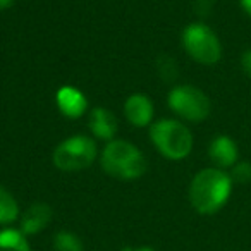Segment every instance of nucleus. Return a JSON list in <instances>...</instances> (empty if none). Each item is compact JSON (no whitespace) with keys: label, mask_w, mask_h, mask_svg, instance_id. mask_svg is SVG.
Returning <instances> with one entry per match:
<instances>
[{"label":"nucleus","mask_w":251,"mask_h":251,"mask_svg":"<svg viewBox=\"0 0 251 251\" xmlns=\"http://www.w3.org/2000/svg\"><path fill=\"white\" fill-rule=\"evenodd\" d=\"M232 191V179L226 171L208 167L200 171L189 184V201L201 215L217 213Z\"/></svg>","instance_id":"f257e3e1"},{"label":"nucleus","mask_w":251,"mask_h":251,"mask_svg":"<svg viewBox=\"0 0 251 251\" xmlns=\"http://www.w3.org/2000/svg\"><path fill=\"white\" fill-rule=\"evenodd\" d=\"M101 169L119 181H134L147 172V158L136 145L124 140H112L101 151Z\"/></svg>","instance_id":"f03ea898"},{"label":"nucleus","mask_w":251,"mask_h":251,"mask_svg":"<svg viewBox=\"0 0 251 251\" xmlns=\"http://www.w3.org/2000/svg\"><path fill=\"white\" fill-rule=\"evenodd\" d=\"M153 147L169 160H182L193 150V134L176 119H160L150 126Z\"/></svg>","instance_id":"7ed1b4c3"},{"label":"nucleus","mask_w":251,"mask_h":251,"mask_svg":"<svg viewBox=\"0 0 251 251\" xmlns=\"http://www.w3.org/2000/svg\"><path fill=\"white\" fill-rule=\"evenodd\" d=\"M97 143L93 138L84 136V134H74L57 145L52 160L53 165L60 171L77 172L90 167L97 158Z\"/></svg>","instance_id":"20e7f679"},{"label":"nucleus","mask_w":251,"mask_h":251,"mask_svg":"<svg viewBox=\"0 0 251 251\" xmlns=\"http://www.w3.org/2000/svg\"><path fill=\"white\" fill-rule=\"evenodd\" d=\"M182 47L193 60L203 66H213L222 57L220 40L203 23H193L182 31Z\"/></svg>","instance_id":"39448f33"},{"label":"nucleus","mask_w":251,"mask_h":251,"mask_svg":"<svg viewBox=\"0 0 251 251\" xmlns=\"http://www.w3.org/2000/svg\"><path fill=\"white\" fill-rule=\"evenodd\" d=\"M167 103L176 115L189 122H201L212 112V101L200 88L191 84H179L172 88Z\"/></svg>","instance_id":"423d86ee"},{"label":"nucleus","mask_w":251,"mask_h":251,"mask_svg":"<svg viewBox=\"0 0 251 251\" xmlns=\"http://www.w3.org/2000/svg\"><path fill=\"white\" fill-rule=\"evenodd\" d=\"M124 115L134 127H147L153 121V101L145 93L131 95L124 103Z\"/></svg>","instance_id":"0eeeda50"},{"label":"nucleus","mask_w":251,"mask_h":251,"mask_svg":"<svg viewBox=\"0 0 251 251\" xmlns=\"http://www.w3.org/2000/svg\"><path fill=\"white\" fill-rule=\"evenodd\" d=\"M208 157L217 169H229L239 162V151H237V145L232 138L226 136V134H219L213 138L212 143L208 147Z\"/></svg>","instance_id":"6e6552de"},{"label":"nucleus","mask_w":251,"mask_h":251,"mask_svg":"<svg viewBox=\"0 0 251 251\" xmlns=\"http://www.w3.org/2000/svg\"><path fill=\"white\" fill-rule=\"evenodd\" d=\"M55 103L60 114L69 119H77L84 115L88 108V100L81 90L74 86H62L55 93Z\"/></svg>","instance_id":"1a4fd4ad"},{"label":"nucleus","mask_w":251,"mask_h":251,"mask_svg":"<svg viewBox=\"0 0 251 251\" xmlns=\"http://www.w3.org/2000/svg\"><path fill=\"white\" fill-rule=\"evenodd\" d=\"M117 117L105 107H95L90 112L88 127H90L91 134L98 140L112 141L117 134Z\"/></svg>","instance_id":"9d476101"},{"label":"nucleus","mask_w":251,"mask_h":251,"mask_svg":"<svg viewBox=\"0 0 251 251\" xmlns=\"http://www.w3.org/2000/svg\"><path fill=\"white\" fill-rule=\"evenodd\" d=\"M52 208L47 203H33L26 208V212L21 215V232L25 236H33L43 230L52 220Z\"/></svg>","instance_id":"9b49d317"},{"label":"nucleus","mask_w":251,"mask_h":251,"mask_svg":"<svg viewBox=\"0 0 251 251\" xmlns=\"http://www.w3.org/2000/svg\"><path fill=\"white\" fill-rule=\"evenodd\" d=\"M19 219V205L12 193L0 186V226H9Z\"/></svg>","instance_id":"f8f14e48"},{"label":"nucleus","mask_w":251,"mask_h":251,"mask_svg":"<svg viewBox=\"0 0 251 251\" xmlns=\"http://www.w3.org/2000/svg\"><path fill=\"white\" fill-rule=\"evenodd\" d=\"M0 251H31L26 236L18 229L0 230Z\"/></svg>","instance_id":"ddd939ff"},{"label":"nucleus","mask_w":251,"mask_h":251,"mask_svg":"<svg viewBox=\"0 0 251 251\" xmlns=\"http://www.w3.org/2000/svg\"><path fill=\"white\" fill-rule=\"evenodd\" d=\"M53 250L55 251H83V243L74 232L59 230L53 237Z\"/></svg>","instance_id":"4468645a"},{"label":"nucleus","mask_w":251,"mask_h":251,"mask_svg":"<svg viewBox=\"0 0 251 251\" xmlns=\"http://www.w3.org/2000/svg\"><path fill=\"white\" fill-rule=\"evenodd\" d=\"M157 69H158V76L165 81V83H171L177 77L179 69H177V64L174 62V59L167 55H162L157 62Z\"/></svg>","instance_id":"2eb2a0df"},{"label":"nucleus","mask_w":251,"mask_h":251,"mask_svg":"<svg viewBox=\"0 0 251 251\" xmlns=\"http://www.w3.org/2000/svg\"><path fill=\"white\" fill-rule=\"evenodd\" d=\"M232 171H230V179H232V182H239V184H248V182H251V164L246 160H241L237 162L234 167H230Z\"/></svg>","instance_id":"dca6fc26"},{"label":"nucleus","mask_w":251,"mask_h":251,"mask_svg":"<svg viewBox=\"0 0 251 251\" xmlns=\"http://www.w3.org/2000/svg\"><path fill=\"white\" fill-rule=\"evenodd\" d=\"M213 0H195L193 2V7H195L196 14L198 16H208L212 11Z\"/></svg>","instance_id":"f3484780"},{"label":"nucleus","mask_w":251,"mask_h":251,"mask_svg":"<svg viewBox=\"0 0 251 251\" xmlns=\"http://www.w3.org/2000/svg\"><path fill=\"white\" fill-rule=\"evenodd\" d=\"M241 67H243L244 74L251 77V50H246V52L241 55Z\"/></svg>","instance_id":"a211bd4d"},{"label":"nucleus","mask_w":251,"mask_h":251,"mask_svg":"<svg viewBox=\"0 0 251 251\" xmlns=\"http://www.w3.org/2000/svg\"><path fill=\"white\" fill-rule=\"evenodd\" d=\"M239 2H241V7L244 9V12L251 18V0H239Z\"/></svg>","instance_id":"6ab92c4d"},{"label":"nucleus","mask_w":251,"mask_h":251,"mask_svg":"<svg viewBox=\"0 0 251 251\" xmlns=\"http://www.w3.org/2000/svg\"><path fill=\"white\" fill-rule=\"evenodd\" d=\"M16 0H0V11H7L9 7L14 5Z\"/></svg>","instance_id":"aec40b11"},{"label":"nucleus","mask_w":251,"mask_h":251,"mask_svg":"<svg viewBox=\"0 0 251 251\" xmlns=\"http://www.w3.org/2000/svg\"><path fill=\"white\" fill-rule=\"evenodd\" d=\"M121 251H155V250H151V248H148V246H140V248L127 246V248H124V250H121Z\"/></svg>","instance_id":"412c9836"}]
</instances>
